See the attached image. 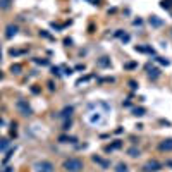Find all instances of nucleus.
<instances>
[{"label":"nucleus","instance_id":"obj_5","mask_svg":"<svg viewBox=\"0 0 172 172\" xmlns=\"http://www.w3.org/2000/svg\"><path fill=\"white\" fill-rule=\"evenodd\" d=\"M117 172H127V167H126L124 164H119V165H117Z\"/></svg>","mask_w":172,"mask_h":172},{"label":"nucleus","instance_id":"obj_11","mask_svg":"<svg viewBox=\"0 0 172 172\" xmlns=\"http://www.w3.org/2000/svg\"><path fill=\"white\" fill-rule=\"evenodd\" d=\"M129 153H131V157H138V155H139V152H136V150H129Z\"/></svg>","mask_w":172,"mask_h":172},{"label":"nucleus","instance_id":"obj_6","mask_svg":"<svg viewBox=\"0 0 172 172\" xmlns=\"http://www.w3.org/2000/svg\"><path fill=\"white\" fill-rule=\"evenodd\" d=\"M93 160H95V162H98V164H102L103 167H107V165H109V164H107L105 160H102V158H98V157H93Z\"/></svg>","mask_w":172,"mask_h":172},{"label":"nucleus","instance_id":"obj_4","mask_svg":"<svg viewBox=\"0 0 172 172\" xmlns=\"http://www.w3.org/2000/svg\"><path fill=\"white\" fill-rule=\"evenodd\" d=\"M16 33H17V28L16 26H7V38H12Z\"/></svg>","mask_w":172,"mask_h":172},{"label":"nucleus","instance_id":"obj_8","mask_svg":"<svg viewBox=\"0 0 172 172\" xmlns=\"http://www.w3.org/2000/svg\"><path fill=\"white\" fill-rule=\"evenodd\" d=\"M7 145H9V143H7V139H0V150H3Z\"/></svg>","mask_w":172,"mask_h":172},{"label":"nucleus","instance_id":"obj_3","mask_svg":"<svg viewBox=\"0 0 172 172\" xmlns=\"http://www.w3.org/2000/svg\"><path fill=\"white\" fill-rule=\"evenodd\" d=\"M160 150H164V152H171L172 150V139H164V141L160 143Z\"/></svg>","mask_w":172,"mask_h":172},{"label":"nucleus","instance_id":"obj_2","mask_svg":"<svg viewBox=\"0 0 172 172\" xmlns=\"http://www.w3.org/2000/svg\"><path fill=\"white\" fill-rule=\"evenodd\" d=\"M162 169V164H158L157 160H150L148 164H145V167H143V171L145 172H157Z\"/></svg>","mask_w":172,"mask_h":172},{"label":"nucleus","instance_id":"obj_10","mask_svg":"<svg viewBox=\"0 0 172 172\" xmlns=\"http://www.w3.org/2000/svg\"><path fill=\"white\" fill-rule=\"evenodd\" d=\"M134 114L136 115H143L145 114V110H143V109H134Z\"/></svg>","mask_w":172,"mask_h":172},{"label":"nucleus","instance_id":"obj_7","mask_svg":"<svg viewBox=\"0 0 172 172\" xmlns=\"http://www.w3.org/2000/svg\"><path fill=\"white\" fill-rule=\"evenodd\" d=\"M9 2H10V0H0V7L7 9V7H9Z\"/></svg>","mask_w":172,"mask_h":172},{"label":"nucleus","instance_id":"obj_1","mask_svg":"<svg viewBox=\"0 0 172 172\" xmlns=\"http://www.w3.org/2000/svg\"><path fill=\"white\" fill-rule=\"evenodd\" d=\"M62 167L67 172H79V171H83V162L79 158H67V160H64Z\"/></svg>","mask_w":172,"mask_h":172},{"label":"nucleus","instance_id":"obj_9","mask_svg":"<svg viewBox=\"0 0 172 172\" xmlns=\"http://www.w3.org/2000/svg\"><path fill=\"white\" fill-rule=\"evenodd\" d=\"M150 22H153V24H155V26H160V24H162V21L155 19V17H152V19H150Z\"/></svg>","mask_w":172,"mask_h":172}]
</instances>
